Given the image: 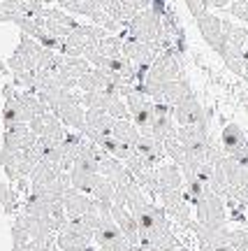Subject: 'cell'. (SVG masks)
<instances>
[{
    "instance_id": "23",
    "label": "cell",
    "mask_w": 248,
    "mask_h": 251,
    "mask_svg": "<svg viewBox=\"0 0 248 251\" xmlns=\"http://www.w3.org/2000/svg\"><path fill=\"white\" fill-rule=\"evenodd\" d=\"M225 9H227L234 19H241V21L248 24V0H232Z\"/></svg>"
},
{
    "instance_id": "18",
    "label": "cell",
    "mask_w": 248,
    "mask_h": 251,
    "mask_svg": "<svg viewBox=\"0 0 248 251\" xmlns=\"http://www.w3.org/2000/svg\"><path fill=\"white\" fill-rule=\"evenodd\" d=\"M223 63L227 65V70L232 72V75H237V77H241L244 75V63H246V49H241V47H234L227 42V47H225V51L221 54Z\"/></svg>"
},
{
    "instance_id": "24",
    "label": "cell",
    "mask_w": 248,
    "mask_h": 251,
    "mask_svg": "<svg viewBox=\"0 0 248 251\" xmlns=\"http://www.w3.org/2000/svg\"><path fill=\"white\" fill-rule=\"evenodd\" d=\"M183 2H186L188 12H190V14H193L195 19L204 17V14L209 12V7H211V5H209L206 0H183Z\"/></svg>"
},
{
    "instance_id": "26",
    "label": "cell",
    "mask_w": 248,
    "mask_h": 251,
    "mask_svg": "<svg viewBox=\"0 0 248 251\" xmlns=\"http://www.w3.org/2000/svg\"><path fill=\"white\" fill-rule=\"evenodd\" d=\"M232 0H211V7H216V9H225L227 5H230Z\"/></svg>"
},
{
    "instance_id": "1",
    "label": "cell",
    "mask_w": 248,
    "mask_h": 251,
    "mask_svg": "<svg viewBox=\"0 0 248 251\" xmlns=\"http://www.w3.org/2000/svg\"><path fill=\"white\" fill-rule=\"evenodd\" d=\"M181 77H183V68H181L179 51L177 49H165V51H160L158 58H156L153 65L149 68L144 81L139 84V89H142V93H146V96L151 98V96H153L162 84L174 81V79H181Z\"/></svg>"
},
{
    "instance_id": "6",
    "label": "cell",
    "mask_w": 248,
    "mask_h": 251,
    "mask_svg": "<svg viewBox=\"0 0 248 251\" xmlns=\"http://www.w3.org/2000/svg\"><path fill=\"white\" fill-rule=\"evenodd\" d=\"M195 21H197L200 33H202V37H204V42L221 56L223 51H225V47H227V37L223 33V19L211 14V12H206L204 17L195 19Z\"/></svg>"
},
{
    "instance_id": "19",
    "label": "cell",
    "mask_w": 248,
    "mask_h": 251,
    "mask_svg": "<svg viewBox=\"0 0 248 251\" xmlns=\"http://www.w3.org/2000/svg\"><path fill=\"white\" fill-rule=\"evenodd\" d=\"M100 177L102 175H98V172H89V170H81V168H72L70 170L72 186L77 191H81V193H93V188L100 181Z\"/></svg>"
},
{
    "instance_id": "27",
    "label": "cell",
    "mask_w": 248,
    "mask_h": 251,
    "mask_svg": "<svg viewBox=\"0 0 248 251\" xmlns=\"http://www.w3.org/2000/svg\"><path fill=\"white\" fill-rule=\"evenodd\" d=\"M241 105H244V109H246V114H248V86L241 93Z\"/></svg>"
},
{
    "instance_id": "21",
    "label": "cell",
    "mask_w": 248,
    "mask_h": 251,
    "mask_svg": "<svg viewBox=\"0 0 248 251\" xmlns=\"http://www.w3.org/2000/svg\"><path fill=\"white\" fill-rule=\"evenodd\" d=\"M28 242H30L28 230L23 228V224L19 219H14V226H12V251H23L28 247Z\"/></svg>"
},
{
    "instance_id": "29",
    "label": "cell",
    "mask_w": 248,
    "mask_h": 251,
    "mask_svg": "<svg viewBox=\"0 0 248 251\" xmlns=\"http://www.w3.org/2000/svg\"><path fill=\"white\" fill-rule=\"evenodd\" d=\"M125 251H133V249H125Z\"/></svg>"
},
{
    "instance_id": "7",
    "label": "cell",
    "mask_w": 248,
    "mask_h": 251,
    "mask_svg": "<svg viewBox=\"0 0 248 251\" xmlns=\"http://www.w3.org/2000/svg\"><path fill=\"white\" fill-rule=\"evenodd\" d=\"M190 96H195V91H193V86L188 84L186 77H181V79H174V81L162 84V86L151 96V100H153V102L169 105V107H177L179 102H183V100L190 98Z\"/></svg>"
},
{
    "instance_id": "4",
    "label": "cell",
    "mask_w": 248,
    "mask_h": 251,
    "mask_svg": "<svg viewBox=\"0 0 248 251\" xmlns=\"http://www.w3.org/2000/svg\"><path fill=\"white\" fill-rule=\"evenodd\" d=\"M93 240L98 244L100 251H125V249H133L130 242L125 240L123 230L118 228L112 214H102V226H100L95 235H93Z\"/></svg>"
},
{
    "instance_id": "11",
    "label": "cell",
    "mask_w": 248,
    "mask_h": 251,
    "mask_svg": "<svg viewBox=\"0 0 248 251\" xmlns=\"http://www.w3.org/2000/svg\"><path fill=\"white\" fill-rule=\"evenodd\" d=\"M158 54L160 51L153 45H149V42H139V40H135V37L125 35L123 56L125 58H130L135 65H139V68H146V70H149L151 65H153V61L158 58Z\"/></svg>"
},
{
    "instance_id": "17",
    "label": "cell",
    "mask_w": 248,
    "mask_h": 251,
    "mask_svg": "<svg viewBox=\"0 0 248 251\" xmlns=\"http://www.w3.org/2000/svg\"><path fill=\"white\" fill-rule=\"evenodd\" d=\"M112 137H116V140H121V142L135 147V144L139 142V137H142V130L135 126L133 119H116L114 128H112Z\"/></svg>"
},
{
    "instance_id": "3",
    "label": "cell",
    "mask_w": 248,
    "mask_h": 251,
    "mask_svg": "<svg viewBox=\"0 0 248 251\" xmlns=\"http://www.w3.org/2000/svg\"><path fill=\"white\" fill-rule=\"evenodd\" d=\"M197 221L204 226H225L227 212H225V200L218 193H213L211 188H206V193L195 202Z\"/></svg>"
},
{
    "instance_id": "5",
    "label": "cell",
    "mask_w": 248,
    "mask_h": 251,
    "mask_svg": "<svg viewBox=\"0 0 248 251\" xmlns=\"http://www.w3.org/2000/svg\"><path fill=\"white\" fill-rule=\"evenodd\" d=\"M158 198L162 202V209L167 212V216L172 221H177L183 228H190V224H193V219H190V202H188L183 188L181 191H160Z\"/></svg>"
},
{
    "instance_id": "8",
    "label": "cell",
    "mask_w": 248,
    "mask_h": 251,
    "mask_svg": "<svg viewBox=\"0 0 248 251\" xmlns=\"http://www.w3.org/2000/svg\"><path fill=\"white\" fill-rule=\"evenodd\" d=\"M77 26H79V21L72 17L68 9H63V7H46V12H45V28L51 33V35L63 37V40H65L70 33H74V30H77Z\"/></svg>"
},
{
    "instance_id": "22",
    "label": "cell",
    "mask_w": 248,
    "mask_h": 251,
    "mask_svg": "<svg viewBox=\"0 0 248 251\" xmlns=\"http://www.w3.org/2000/svg\"><path fill=\"white\" fill-rule=\"evenodd\" d=\"M0 205L7 214H17V193L12 191L7 181L0 179Z\"/></svg>"
},
{
    "instance_id": "16",
    "label": "cell",
    "mask_w": 248,
    "mask_h": 251,
    "mask_svg": "<svg viewBox=\"0 0 248 251\" xmlns=\"http://www.w3.org/2000/svg\"><path fill=\"white\" fill-rule=\"evenodd\" d=\"M114 121L116 119L112 114L102 112V109H86V126H84V130H93V133H100V135H112Z\"/></svg>"
},
{
    "instance_id": "14",
    "label": "cell",
    "mask_w": 248,
    "mask_h": 251,
    "mask_svg": "<svg viewBox=\"0 0 248 251\" xmlns=\"http://www.w3.org/2000/svg\"><path fill=\"white\" fill-rule=\"evenodd\" d=\"M221 147H223V151L227 153V156H234V153H239V151H246L248 149V137H246V133L241 130L239 124H227L225 128H223Z\"/></svg>"
},
{
    "instance_id": "12",
    "label": "cell",
    "mask_w": 248,
    "mask_h": 251,
    "mask_svg": "<svg viewBox=\"0 0 248 251\" xmlns=\"http://www.w3.org/2000/svg\"><path fill=\"white\" fill-rule=\"evenodd\" d=\"M112 219H114L116 224H118V228L123 230L125 240L130 242V247H133V251H135L139 247V226H137L135 214L125 205H114L112 207Z\"/></svg>"
},
{
    "instance_id": "2",
    "label": "cell",
    "mask_w": 248,
    "mask_h": 251,
    "mask_svg": "<svg viewBox=\"0 0 248 251\" xmlns=\"http://www.w3.org/2000/svg\"><path fill=\"white\" fill-rule=\"evenodd\" d=\"M221 168L227 177V186H230V205H244L248 207V168L237 163L232 156H223L221 158Z\"/></svg>"
},
{
    "instance_id": "28",
    "label": "cell",
    "mask_w": 248,
    "mask_h": 251,
    "mask_svg": "<svg viewBox=\"0 0 248 251\" xmlns=\"http://www.w3.org/2000/svg\"><path fill=\"white\" fill-rule=\"evenodd\" d=\"M241 79L246 81V86H248V51H246V63H244V75H241Z\"/></svg>"
},
{
    "instance_id": "10",
    "label": "cell",
    "mask_w": 248,
    "mask_h": 251,
    "mask_svg": "<svg viewBox=\"0 0 248 251\" xmlns=\"http://www.w3.org/2000/svg\"><path fill=\"white\" fill-rule=\"evenodd\" d=\"M174 121L177 126H206L209 114L202 107V102L197 100V96H190L174 107Z\"/></svg>"
},
{
    "instance_id": "15",
    "label": "cell",
    "mask_w": 248,
    "mask_h": 251,
    "mask_svg": "<svg viewBox=\"0 0 248 251\" xmlns=\"http://www.w3.org/2000/svg\"><path fill=\"white\" fill-rule=\"evenodd\" d=\"M156 177H158V193L160 191H181L183 188V172L177 163H165V165L160 163L156 168Z\"/></svg>"
},
{
    "instance_id": "9",
    "label": "cell",
    "mask_w": 248,
    "mask_h": 251,
    "mask_svg": "<svg viewBox=\"0 0 248 251\" xmlns=\"http://www.w3.org/2000/svg\"><path fill=\"white\" fill-rule=\"evenodd\" d=\"M63 207H65V214H68V221L70 219H79L84 214H90V212H100L98 200L93 196H86L77 188L72 186L68 188V193L63 198Z\"/></svg>"
},
{
    "instance_id": "20",
    "label": "cell",
    "mask_w": 248,
    "mask_h": 251,
    "mask_svg": "<svg viewBox=\"0 0 248 251\" xmlns=\"http://www.w3.org/2000/svg\"><path fill=\"white\" fill-rule=\"evenodd\" d=\"M223 33H225V37H227V42H230V45L246 49L248 28L237 26V24H232V21H227V19H223Z\"/></svg>"
},
{
    "instance_id": "13",
    "label": "cell",
    "mask_w": 248,
    "mask_h": 251,
    "mask_svg": "<svg viewBox=\"0 0 248 251\" xmlns=\"http://www.w3.org/2000/svg\"><path fill=\"white\" fill-rule=\"evenodd\" d=\"M135 153L142 156L144 161L149 163V165H153V168H158L160 163H162V158L167 156L165 142L158 140V137H153V135H142L139 142L135 144Z\"/></svg>"
},
{
    "instance_id": "25",
    "label": "cell",
    "mask_w": 248,
    "mask_h": 251,
    "mask_svg": "<svg viewBox=\"0 0 248 251\" xmlns=\"http://www.w3.org/2000/svg\"><path fill=\"white\" fill-rule=\"evenodd\" d=\"M234 251H248V230H232Z\"/></svg>"
}]
</instances>
